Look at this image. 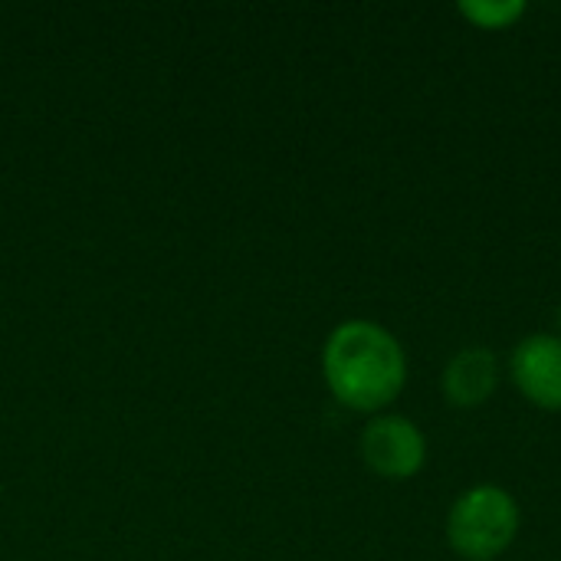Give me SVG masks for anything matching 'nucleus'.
Masks as SVG:
<instances>
[{
	"label": "nucleus",
	"mask_w": 561,
	"mask_h": 561,
	"mask_svg": "<svg viewBox=\"0 0 561 561\" xmlns=\"http://www.w3.org/2000/svg\"><path fill=\"white\" fill-rule=\"evenodd\" d=\"M457 10L483 30H503V26H513L526 13V3L523 0H463Z\"/></svg>",
	"instance_id": "6"
},
{
	"label": "nucleus",
	"mask_w": 561,
	"mask_h": 561,
	"mask_svg": "<svg viewBox=\"0 0 561 561\" xmlns=\"http://www.w3.org/2000/svg\"><path fill=\"white\" fill-rule=\"evenodd\" d=\"M362 457L378 477L408 480L424 467L427 440L414 421L398 414H381L362 431Z\"/></svg>",
	"instance_id": "3"
},
{
	"label": "nucleus",
	"mask_w": 561,
	"mask_h": 561,
	"mask_svg": "<svg viewBox=\"0 0 561 561\" xmlns=\"http://www.w3.org/2000/svg\"><path fill=\"white\" fill-rule=\"evenodd\" d=\"M500 385V362L490 348H463L444 368V394L454 408H477L493 398Z\"/></svg>",
	"instance_id": "5"
},
{
	"label": "nucleus",
	"mask_w": 561,
	"mask_h": 561,
	"mask_svg": "<svg viewBox=\"0 0 561 561\" xmlns=\"http://www.w3.org/2000/svg\"><path fill=\"white\" fill-rule=\"evenodd\" d=\"M513 381L526 401L561 411V335H529L513 352Z\"/></svg>",
	"instance_id": "4"
},
{
	"label": "nucleus",
	"mask_w": 561,
	"mask_h": 561,
	"mask_svg": "<svg viewBox=\"0 0 561 561\" xmlns=\"http://www.w3.org/2000/svg\"><path fill=\"white\" fill-rule=\"evenodd\" d=\"M519 533V506L503 486L467 490L447 516V539L457 556L493 561L513 546Z\"/></svg>",
	"instance_id": "2"
},
{
	"label": "nucleus",
	"mask_w": 561,
	"mask_h": 561,
	"mask_svg": "<svg viewBox=\"0 0 561 561\" xmlns=\"http://www.w3.org/2000/svg\"><path fill=\"white\" fill-rule=\"evenodd\" d=\"M322 371L332 394L355 411H381L388 408L404 381L408 358L401 342L378 322H342L322 352Z\"/></svg>",
	"instance_id": "1"
}]
</instances>
